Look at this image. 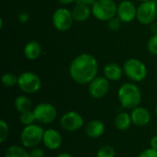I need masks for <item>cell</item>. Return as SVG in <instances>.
Masks as SVG:
<instances>
[{"mask_svg": "<svg viewBox=\"0 0 157 157\" xmlns=\"http://www.w3.org/2000/svg\"><path fill=\"white\" fill-rule=\"evenodd\" d=\"M59 3H61L62 5H69V4H72L74 2H75L76 0H57Z\"/></svg>", "mask_w": 157, "mask_h": 157, "instance_id": "34", "label": "cell"}, {"mask_svg": "<svg viewBox=\"0 0 157 157\" xmlns=\"http://www.w3.org/2000/svg\"><path fill=\"white\" fill-rule=\"evenodd\" d=\"M155 114H156V117H157V104H156V107H155Z\"/></svg>", "mask_w": 157, "mask_h": 157, "instance_id": "37", "label": "cell"}, {"mask_svg": "<svg viewBox=\"0 0 157 157\" xmlns=\"http://www.w3.org/2000/svg\"><path fill=\"white\" fill-rule=\"evenodd\" d=\"M8 132H9V128L7 123L4 121H0V143H4L7 137H8Z\"/></svg>", "mask_w": 157, "mask_h": 157, "instance_id": "25", "label": "cell"}, {"mask_svg": "<svg viewBox=\"0 0 157 157\" xmlns=\"http://www.w3.org/2000/svg\"><path fill=\"white\" fill-rule=\"evenodd\" d=\"M132 123L137 126H145L151 121L150 112L143 107H137L132 110L131 113Z\"/></svg>", "mask_w": 157, "mask_h": 157, "instance_id": "14", "label": "cell"}, {"mask_svg": "<svg viewBox=\"0 0 157 157\" xmlns=\"http://www.w3.org/2000/svg\"><path fill=\"white\" fill-rule=\"evenodd\" d=\"M138 157H157V150L150 148L143 151Z\"/></svg>", "mask_w": 157, "mask_h": 157, "instance_id": "28", "label": "cell"}, {"mask_svg": "<svg viewBox=\"0 0 157 157\" xmlns=\"http://www.w3.org/2000/svg\"><path fill=\"white\" fill-rule=\"evenodd\" d=\"M5 157H30V155L24 148L17 145H12L6 150Z\"/></svg>", "mask_w": 157, "mask_h": 157, "instance_id": "21", "label": "cell"}, {"mask_svg": "<svg viewBox=\"0 0 157 157\" xmlns=\"http://www.w3.org/2000/svg\"><path fill=\"white\" fill-rule=\"evenodd\" d=\"M151 25V31L153 32V34H157V23L153 22Z\"/></svg>", "mask_w": 157, "mask_h": 157, "instance_id": "33", "label": "cell"}, {"mask_svg": "<svg viewBox=\"0 0 157 157\" xmlns=\"http://www.w3.org/2000/svg\"><path fill=\"white\" fill-rule=\"evenodd\" d=\"M18 77L13 73H6L2 76V84L6 87H12L17 85Z\"/></svg>", "mask_w": 157, "mask_h": 157, "instance_id": "22", "label": "cell"}, {"mask_svg": "<svg viewBox=\"0 0 157 157\" xmlns=\"http://www.w3.org/2000/svg\"><path fill=\"white\" fill-rule=\"evenodd\" d=\"M132 122V121L131 115H129L126 112H121V113L118 114L114 121L116 128L120 131L128 130L130 128Z\"/></svg>", "mask_w": 157, "mask_h": 157, "instance_id": "19", "label": "cell"}, {"mask_svg": "<svg viewBox=\"0 0 157 157\" xmlns=\"http://www.w3.org/2000/svg\"><path fill=\"white\" fill-rule=\"evenodd\" d=\"M19 120H20L21 124H23L25 126H28V125L33 124L34 121H36V118H35V115H34L33 111H28V112L22 113L20 115V117H19Z\"/></svg>", "mask_w": 157, "mask_h": 157, "instance_id": "23", "label": "cell"}, {"mask_svg": "<svg viewBox=\"0 0 157 157\" xmlns=\"http://www.w3.org/2000/svg\"><path fill=\"white\" fill-rule=\"evenodd\" d=\"M33 113L36 121L42 124L52 123L57 117L56 109L50 103H40L37 105L33 109Z\"/></svg>", "mask_w": 157, "mask_h": 157, "instance_id": "9", "label": "cell"}, {"mask_svg": "<svg viewBox=\"0 0 157 157\" xmlns=\"http://www.w3.org/2000/svg\"><path fill=\"white\" fill-rule=\"evenodd\" d=\"M150 145H151V148L157 150V135H155V136L151 139Z\"/></svg>", "mask_w": 157, "mask_h": 157, "instance_id": "32", "label": "cell"}, {"mask_svg": "<svg viewBox=\"0 0 157 157\" xmlns=\"http://www.w3.org/2000/svg\"><path fill=\"white\" fill-rule=\"evenodd\" d=\"M42 143L44 146L49 150H57L60 148L63 143L61 133L54 129H48L44 132Z\"/></svg>", "mask_w": 157, "mask_h": 157, "instance_id": "13", "label": "cell"}, {"mask_svg": "<svg viewBox=\"0 0 157 157\" xmlns=\"http://www.w3.org/2000/svg\"><path fill=\"white\" fill-rule=\"evenodd\" d=\"M17 86L26 94L37 93L41 86L40 78L33 72H24L18 76Z\"/></svg>", "mask_w": 157, "mask_h": 157, "instance_id": "6", "label": "cell"}, {"mask_svg": "<svg viewBox=\"0 0 157 157\" xmlns=\"http://www.w3.org/2000/svg\"><path fill=\"white\" fill-rule=\"evenodd\" d=\"M104 75L109 81H118L122 77L124 73L123 68H121L118 63H109L104 67Z\"/></svg>", "mask_w": 157, "mask_h": 157, "instance_id": "16", "label": "cell"}, {"mask_svg": "<svg viewBox=\"0 0 157 157\" xmlns=\"http://www.w3.org/2000/svg\"><path fill=\"white\" fill-rule=\"evenodd\" d=\"M123 71L126 76L133 82H142L148 75L146 65L137 58L128 59L123 64Z\"/></svg>", "mask_w": 157, "mask_h": 157, "instance_id": "4", "label": "cell"}, {"mask_svg": "<svg viewBox=\"0 0 157 157\" xmlns=\"http://www.w3.org/2000/svg\"><path fill=\"white\" fill-rule=\"evenodd\" d=\"M108 28L112 30V31H116L118 29H120L121 25V20L119 17H114L113 18H111L110 20H109L108 22Z\"/></svg>", "mask_w": 157, "mask_h": 157, "instance_id": "27", "label": "cell"}, {"mask_svg": "<svg viewBox=\"0 0 157 157\" xmlns=\"http://www.w3.org/2000/svg\"><path fill=\"white\" fill-rule=\"evenodd\" d=\"M29 155L30 157H44V152L40 148L34 147L31 148V151L29 152Z\"/></svg>", "mask_w": 157, "mask_h": 157, "instance_id": "29", "label": "cell"}, {"mask_svg": "<svg viewBox=\"0 0 157 157\" xmlns=\"http://www.w3.org/2000/svg\"><path fill=\"white\" fill-rule=\"evenodd\" d=\"M137 7L130 0H123L118 5L117 16L124 23H130L136 18Z\"/></svg>", "mask_w": 157, "mask_h": 157, "instance_id": "12", "label": "cell"}, {"mask_svg": "<svg viewBox=\"0 0 157 157\" xmlns=\"http://www.w3.org/2000/svg\"><path fill=\"white\" fill-rule=\"evenodd\" d=\"M14 104H15L16 109L20 114L28 112V111H30L31 107H32V103H31L30 99L27 96H18L15 99V103Z\"/></svg>", "mask_w": 157, "mask_h": 157, "instance_id": "20", "label": "cell"}, {"mask_svg": "<svg viewBox=\"0 0 157 157\" xmlns=\"http://www.w3.org/2000/svg\"><path fill=\"white\" fill-rule=\"evenodd\" d=\"M104 132H105V125L99 120L90 121L85 128V132L86 136L93 139L99 138L100 136L103 135Z\"/></svg>", "mask_w": 157, "mask_h": 157, "instance_id": "15", "label": "cell"}, {"mask_svg": "<svg viewBox=\"0 0 157 157\" xmlns=\"http://www.w3.org/2000/svg\"><path fill=\"white\" fill-rule=\"evenodd\" d=\"M57 157H73V155L68 154V153H62V154L58 155Z\"/></svg>", "mask_w": 157, "mask_h": 157, "instance_id": "35", "label": "cell"}, {"mask_svg": "<svg viewBox=\"0 0 157 157\" xmlns=\"http://www.w3.org/2000/svg\"><path fill=\"white\" fill-rule=\"evenodd\" d=\"M97 157H115V150L110 145H104L98 151Z\"/></svg>", "mask_w": 157, "mask_h": 157, "instance_id": "24", "label": "cell"}, {"mask_svg": "<svg viewBox=\"0 0 157 157\" xmlns=\"http://www.w3.org/2000/svg\"><path fill=\"white\" fill-rule=\"evenodd\" d=\"M44 130L35 124L25 126L20 133V142L26 148L37 147L43 140Z\"/></svg>", "mask_w": 157, "mask_h": 157, "instance_id": "5", "label": "cell"}, {"mask_svg": "<svg viewBox=\"0 0 157 157\" xmlns=\"http://www.w3.org/2000/svg\"><path fill=\"white\" fill-rule=\"evenodd\" d=\"M147 49L153 55H157V34H153L147 43Z\"/></svg>", "mask_w": 157, "mask_h": 157, "instance_id": "26", "label": "cell"}, {"mask_svg": "<svg viewBox=\"0 0 157 157\" xmlns=\"http://www.w3.org/2000/svg\"><path fill=\"white\" fill-rule=\"evenodd\" d=\"M109 80L105 76H97L88 84V92L90 96L96 99L104 98L109 91Z\"/></svg>", "mask_w": 157, "mask_h": 157, "instance_id": "10", "label": "cell"}, {"mask_svg": "<svg viewBox=\"0 0 157 157\" xmlns=\"http://www.w3.org/2000/svg\"><path fill=\"white\" fill-rule=\"evenodd\" d=\"M97 0H76L75 3L79 4V5H84V6H87L92 7V6L96 3Z\"/></svg>", "mask_w": 157, "mask_h": 157, "instance_id": "31", "label": "cell"}, {"mask_svg": "<svg viewBox=\"0 0 157 157\" xmlns=\"http://www.w3.org/2000/svg\"><path fill=\"white\" fill-rule=\"evenodd\" d=\"M74 20L76 22H84L89 18L92 14V9L90 6L76 4L71 10Z\"/></svg>", "mask_w": 157, "mask_h": 157, "instance_id": "17", "label": "cell"}, {"mask_svg": "<svg viewBox=\"0 0 157 157\" xmlns=\"http://www.w3.org/2000/svg\"><path fill=\"white\" fill-rule=\"evenodd\" d=\"M141 3H143V2H147V1H151V0H139Z\"/></svg>", "mask_w": 157, "mask_h": 157, "instance_id": "36", "label": "cell"}, {"mask_svg": "<svg viewBox=\"0 0 157 157\" xmlns=\"http://www.w3.org/2000/svg\"><path fill=\"white\" fill-rule=\"evenodd\" d=\"M98 72V63L97 58L89 53L77 55L69 66L71 78L79 85L89 84L97 77Z\"/></svg>", "mask_w": 157, "mask_h": 157, "instance_id": "1", "label": "cell"}, {"mask_svg": "<svg viewBox=\"0 0 157 157\" xmlns=\"http://www.w3.org/2000/svg\"><path fill=\"white\" fill-rule=\"evenodd\" d=\"M29 19V14L28 12H21L18 15V20L21 23H26Z\"/></svg>", "mask_w": 157, "mask_h": 157, "instance_id": "30", "label": "cell"}, {"mask_svg": "<svg viewBox=\"0 0 157 157\" xmlns=\"http://www.w3.org/2000/svg\"><path fill=\"white\" fill-rule=\"evenodd\" d=\"M118 98L123 108L133 109L139 107L142 100V93L135 84L125 83L119 88Z\"/></svg>", "mask_w": 157, "mask_h": 157, "instance_id": "2", "label": "cell"}, {"mask_svg": "<svg viewBox=\"0 0 157 157\" xmlns=\"http://www.w3.org/2000/svg\"><path fill=\"white\" fill-rule=\"evenodd\" d=\"M60 123L63 130L67 132H75L83 127L84 119L79 113L70 111L62 116Z\"/></svg>", "mask_w": 157, "mask_h": 157, "instance_id": "11", "label": "cell"}, {"mask_svg": "<svg viewBox=\"0 0 157 157\" xmlns=\"http://www.w3.org/2000/svg\"><path fill=\"white\" fill-rule=\"evenodd\" d=\"M53 27L59 31H67L71 29L74 23V17L72 12L64 7L58 8L54 11L52 17Z\"/></svg>", "mask_w": 157, "mask_h": 157, "instance_id": "8", "label": "cell"}, {"mask_svg": "<svg viewBox=\"0 0 157 157\" xmlns=\"http://www.w3.org/2000/svg\"><path fill=\"white\" fill-rule=\"evenodd\" d=\"M156 131H157V125H156Z\"/></svg>", "mask_w": 157, "mask_h": 157, "instance_id": "38", "label": "cell"}, {"mask_svg": "<svg viewBox=\"0 0 157 157\" xmlns=\"http://www.w3.org/2000/svg\"><path fill=\"white\" fill-rule=\"evenodd\" d=\"M157 17V2L155 0L143 2L137 6V20L143 25L155 22Z\"/></svg>", "mask_w": 157, "mask_h": 157, "instance_id": "7", "label": "cell"}, {"mask_svg": "<svg viewBox=\"0 0 157 157\" xmlns=\"http://www.w3.org/2000/svg\"><path fill=\"white\" fill-rule=\"evenodd\" d=\"M41 46L37 40H29L24 46V55L29 61H34L40 57Z\"/></svg>", "mask_w": 157, "mask_h": 157, "instance_id": "18", "label": "cell"}, {"mask_svg": "<svg viewBox=\"0 0 157 157\" xmlns=\"http://www.w3.org/2000/svg\"><path fill=\"white\" fill-rule=\"evenodd\" d=\"M91 9L92 15L97 19L108 22L116 17L118 6L113 0H97Z\"/></svg>", "mask_w": 157, "mask_h": 157, "instance_id": "3", "label": "cell"}]
</instances>
